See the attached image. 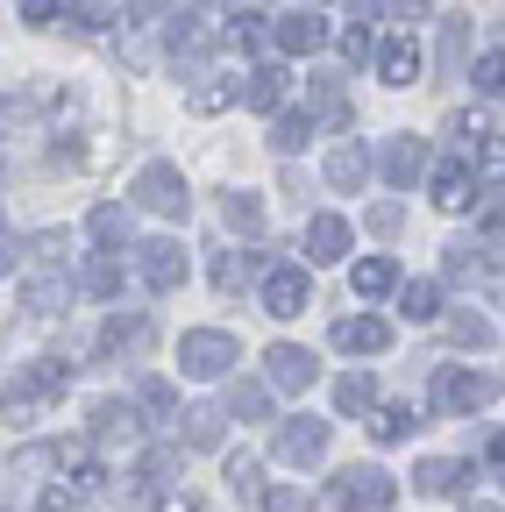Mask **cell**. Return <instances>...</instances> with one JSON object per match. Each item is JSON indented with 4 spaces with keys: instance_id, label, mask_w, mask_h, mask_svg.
<instances>
[{
    "instance_id": "cell-11",
    "label": "cell",
    "mask_w": 505,
    "mask_h": 512,
    "mask_svg": "<svg viewBox=\"0 0 505 512\" xmlns=\"http://www.w3.org/2000/svg\"><path fill=\"white\" fill-rule=\"evenodd\" d=\"M470 200H477V171H470V164H441V171H434V207H441V214H463Z\"/></svg>"
},
{
    "instance_id": "cell-45",
    "label": "cell",
    "mask_w": 505,
    "mask_h": 512,
    "mask_svg": "<svg viewBox=\"0 0 505 512\" xmlns=\"http://www.w3.org/2000/svg\"><path fill=\"white\" fill-rule=\"evenodd\" d=\"M449 128H456V136H463V143H491V121H484V114H456Z\"/></svg>"
},
{
    "instance_id": "cell-13",
    "label": "cell",
    "mask_w": 505,
    "mask_h": 512,
    "mask_svg": "<svg viewBox=\"0 0 505 512\" xmlns=\"http://www.w3.org/2000/svg\"><path fill=\"white\" fill-rule=\"evenodd\" d=\"M377 72H385V86H413L420 79V43L413 36H392L385 50H377Z\"/></svg>"
},
{
    "instance_id": "cell-3",
    "label": "cell",
    "mask_w": 505,
    "mask_h": 512,
    "mask_svg": "<svg viewBox=\"0 0 505 512\" xmlns=\"http://www.w3.org/2000/svg\"><path fill=\"white\" fill-rule=\"evenodd\" d=\"M178 363H185V377H221L228 363H235V335H221V328H193L178 342Z\"/></svg>"
},
{
    "instance_id": "cell-29",
    "label": "cell",
    "mask_w": 505,
    "mask_h": 512,
    "mask_svg": "<svg viewBox=\"0 0 505 512\" xmlns=\"http://www.w3.org/2000/svg\"><path fill=\"white\" fill-rule=\"evenodd\" d=\"M413 427H420V413H413V406H377V420H370V434H377V441H406Z\"/></svg>"
},
{
    "instance_id": "cell-49",
    "label": "cell",
    "mask_w": 505,
    "mask_h": 512,
    "mask_svg": "<svg viewBox=\"0 0 505 512\" xmlns=\"http://www.w3.org/2000/svg\"><path fill=\"white\" fill-rule=\"evenodd\" d=\"M36 512H79V498H72V491H43Z\"/></svg>"
},
{
    "instance_id": "cell-21",
    "label": "cell",
    "mask_w": 505,
    "mask_h": 512,
    "mask_svg": "<svg viewBox=\"0 0 505 512\" xmlns=\"http://www.w3.org/2000/svg\"><path fill=\"white\" fill-rule=\"evenodd\" d=\"M363 178H370V157H363L356 143H342V150L328 157V185H335V192H356Z\"/></svg>"
},
{
    "instance_id": "cell-42",
    "label": "cell",
    "mask_w": 505,
    "mask_h": 512,
    "mask_svg": "<svg viewBox=\"0 0 505 512\" xmlns=\"http://www.w3.org/2000/svg\"><path fill=\"white\" fill-rule=\"evenodd\" d=\"M477 178H505V136H491V143L477 150Z\"/></svg>"
},
{
    "instance_id": "cell-24",
    "label": "cell",
    "mask_w": 505,
    "mask_h": 512,
    "mask_svg": "<svg viewBox=\"0 0 505 512\" xmlns=\"http://www.w3.org/2000/svg\"><path fill=\"white\" fill-rule=\"evenodd\" d=\"M235 93H249V86H242V79H200L193 93H185V107H193V114H221Z\"/></svg>"
},
{
    "instance_id": "cell-18",
    "label": "cell",
    "mask_w": 505,
    "mask_h": 512,
    "mask_svg": "<svg viewBox=\"0 0 505 512\" xmlns=\"http://www.w3.org/2000/svg\"><path fill=\"white\" fill-rule=\"evenodd\" d=\"M306 100H313V114H321V121H342V114H349L342 72H313V79H306Z\"/></svg>"
},
{
    "instance_id": "cell-52",
    "label": "cell",
    "mask_w": 505,
    "mask_h": 512,
    "mask_svg": "<svg viewBox=\"0 0 505 512\" xmlns=\"http://www.w3.org/2000/svg\"><path fill=\"white\" fill-rule=\"evenodd\" d=\"M171 0H129V22H150V15H164Z\"/></svg>"
},
{
    "instance_id": "cell-54",
    "label": "cell",
    "mask_w": 505,
    "mask_h": 512,
    "mask_svg": "<svg viewBox=\"0 0 505 512\" xmlns=\"http://www.w3.org/2000/svg\"><path fill=\"white\" fill-rule=\"evenodd\" d=\"M470 512H498V505H470Z\"/></svg>"
},
{
    "instance_id": "cell-48",
    "label": "cell",
    "mask_w": 505,
    "mask_h": 512,
    "mask_svg": "<svg viewBox=\"0 0 505 512\" xmlns=\"http://www.w3.org/2000/svg\"><path fill=\"white\" fill-rule=\"evenodd\" d=\"M157 512H200V498H193V491H164Z\"/></svg>"
},
{
    "instance_id": "cell-25",
    "label": "cell",
    "mask_w": 505,
    "mask_h": 512,
    "mask_svg": "<svg viewBox=\"0 0 505 512\" xmlns=\"http://www.w3.org/2000/svg\"><path fill=\"white\" fill-rule=\"evenodd\" d=\"M313 121H321L313 107H299V114H278V128H271V143H278V150H306V143H313Z\"/></svg>"
},
{
    "instance_id": "cell-7",
    "label": "cell",
    "mask_w": 505,
    "mask_h": 512,
    "mask_svg": "<svg viewBox=\"0 0 505 512\" xmlns=\"http://www.w3.org/2000/svg\"><path fill=\"white\" fill-rule=\"evenodd\" d=\"M306 256H313V264H342V256H349V221L342 214H313L306 221Z\"/></svg>"
},
{
    "instance_id": "cell-17",
    "label": "cell",
    "mask_w": 505,
    "mask_h": 512,
    "mask_svg": "<svg viewBox=\"0 0 505 512\" xmlns=\"http://www.w3.org/2000/svg\"><path fill=\"white\" fill-rule=\"evenodd\" d=\"M150 342V320L143 313H114L107 328H100V356H121V349H143Z\"/></svg>"
},
{
    "instance_id": "cell-53",
    "label": "cell",
    "mask_w": 505,
    "mask_h": 512,
    "mask_svg": "<svg viewBox=\"0 0 505 512\" xmlns=\"http://www.w3.org/2000/svg\"><path fill=\"white\" fill-rule=\"evenodd\" d=\"M491 470H498V477H505V434H498V441H491Z\"/></svg>"
},
{
    "instance_id": "cell-32",
    "label": "cell",
    "mask_w": 505,
    "mask_h": 512,
    "mask_svg": "<svg viewBox=\"0 0 505 512\" xmlns=\"http://www.w3.org/2000/svg\"><path fill=\"white\" fill-rule=\"evenodd\" d=\"M93 299H114L121 292V264H114V256H93V264H86V278H79Z\"/></svg>"
},
{
    "instance_id": "cell-22",
    "label": "cell",
    "mask_w": 505,
    "mask_h": 512,
    "mask_svg": "<svg viewBox=\"0 0 505 512\" xmlns=\"http://www.w3.org/2000/svg\"><path fill=\"white\" fill-rule=\"evenodd\" d=\"M228 413H235V420H264V413H271V392H264L257 377H235V384H228Z\"/></svg>"
},
{
    "instance_id": "cell-38",
    "label": "cell",
    "mask_w": 505,
    "mask_h": 512,
    "mask_svg": "<svg viewBox=\"0 0 505 512\" xmlns=\"http://www.w3.org/2000/svg\"><path fill=\"white\" fill-rule=\"evenodd\" d=\"M477 93H491V100H505V50H491V57H477Z\"/></svg>"
},
{
    "instance_id": "cell-8",
    "label": "cell",
    "mask_w": 505,
    "mask_h": 512,
    "mask_svg": "<svg viewBox=\"0 0 505 512\" xmlns=\"http://www.w3.org/2000/svg\"><path fill=\"white\" fill-rule=\"evenodd\" d=\"M392 342V328L377 313H349V320H335V349H349V356H377Z\"/></svg>"
},
{
    "instance_id": "cell-36",
    "label": "cell",
    "mask_w": 505,
    "mask_h": 512,
    "mask_svg": "<svg viewBox=\"0 0 505 512\" xmlns=\"http://www.w3.org/2000/svg\"><path fill=\"white\" fill-rule=\"evenodd\" d=\"M228 491H235V498H271V491H264V470L249 463V456H235V463H228Z\"/></svg>"
},
{
    "instance_id": "cell-44",
    "label": "cell",
    "mask_w": 505,
    "mask_h": 512,
    "mask_svg": "<svg viewBox=\"0 0 505 512\" xmlns=\"http://www.w3.org/2000/svg\"><path fill=\"white\" fill-rule=\"evenodd\" d=\"M342 57H349V64H363V57H370V29H363V22H349V29H342Z\"/></svg>"
},
{
    "instance_id": "cell-37",
    "label": "cell",
    "mask_w": 505,
    "mask_h": 512,
    "mask_svg": "<svg viewBox=\"0 0 505 512\" xmlns=\"http://www.w3.org/2000/svg\"><path fill=\"white\" fill-rule=\"evenodd\" d=\"M449 335H456L463 349H491V320H484V313H456V320H449Z\"/></svg>"
},
{
    "instance_id": "cell-43",
    "label": "cell",
    "mask_w": 505,
    "mask_h": 512,
    "mask_svg": "<svg viewBox=\"0 0 505 512\" xmlns=\"http://www.w3.org/2000/svg\"><path fill=\"white\" fill-rule=\"evenodd\" d=\"M65 22H72V29H100V22H107V8H100V0H72Z\"/></svg>"
},
{
    "instance_id": "cell-30",
    "label": "cell",
    "mask_w": 505,
    "mask_h": 512,
    "mask_svg": "<svg viewBox=\"0 0 505 512\" xmlns=\"http://www.w3.org/2000/svg\"><path fill=\"white\" fill-rule=\"evenodd\" d=\"M185 441H193V448H221V413L193 406V413H185Z\"/></svg>"
},
{
    "instance_id": "cell-23",
    "label": "cell",
    "mask_w": 505,
    "mask_h": 512,
    "mask_svg": "<svg viewBox=\"0 0 505 512\" xmlns=\"http://www.w3.org/2000/svg\"><path fill=\"white\" fill-rule=\"evenodd\" d=\"M65 363H57V356H43V363H29V377H22V399H57V392H65Z\"/></svg>"
},
{
    "instance_id": "cell-34",
    "label": "cell",
    "mask_w": 505,
    "mask_h": 512,
    "mask_svg": "<svg viewBox=\"0 0 505 512\" xmlns=\"http://www.w3.org/2000/svg\"><path fill=\"white\" fill-rule=\"evenodd\" d=\"M207 36H214L207 15H178V22H171V50H178V57H185V50H207Z\"/></svg>"
},
{
    "instance_id": "cell-31",
    "label": "cell",
    "mask_w": 505,
    "mask_h": 512,
    "mask_svg": "<svg viewBox=\"0 0 505 512\" xmlns=\"http://www.w3.org/2000/svg\"><path fill=\"white\" fill-rule=\"evenodd\" d=\"M221 214H228V228H242V235H257V228H264L257 192H228V207H221Z\"/></svg>"
},
{
    "instance_id": "cell-51",
    "label": "cell",
    "mask_w": 505,
    "mask_h": 512,
    "mask_svg": "<svg viewBox=\"0 0 505 512\" xmlns=\"http://www.w3.org/2000/svg\"><path fill=\"white\" fill-rule=\"evenodd\" d=\"M264 512H306V498H299V491H271Z\"/></svg>"
},
{
    "instance_id": "cell-27",
    "label": "cell",
    "mask_w": 505,
    "mask_h": 512,
    "mask_svg": "<svg viewBox=\"0 0 505 512\" xmlns=\"http://www.w3.org/2000/svg\"><path fill=\"white\" fill-rule=\"evenodd\" d=\"M463 57H470V15H449V22H441V64L463 72Z\"/></svg>"
},
{
    "instance_id": "cell-10",
    "label": "cell",
    "mask_w": 505,
    "mask_h": 512,
    "mask_svg": "<svg viewBox=\"0 0 505 512\" xmlns=\"http://www.w3.org/2000/svg\"><path fill=\"white\" fill-rule=\"evenodd\" d=\"M321 43H328V22L313 15V8H292V15H278V50L306 57V50H321Z\"/></svg>"
},
{
    "instance_id": "cell-26",
    "label": "cell",
    "mask_w": 505,
    "mask_h": 512,
    "mask_svg": "<svg viewBox=\"0 0 505 512\" xmlns=\"http://www.w3.org/2000/svg\"><path fill=\"white\" fill-rule=\"evenodd\" d=\"M249 278H257V256H249V249H228L221 264H214V285H221V292H242Z\"/></svg>"
},
{
    "instance_id": "cell-28",
    "label": "cell",
    "mask_w": 505,
    "mask_h": 512,
    "mask_svg": "<svg viewBox=\"0 0 505 512\" xmlns=\"http://www.w3.org/2000/svg\"><path fill=\"white\" fill-rule=\"evenodd\" d=\"M335 406H342V413H370V406H377V384H370L363 370H349V377L335 384Z\"/></svg>"
},
{
    "instance_id": "cell-1",
    "label": "cell",
    "mask_w": 505,
    "mask_h": 512,
    "mask_svg": "<svg viewBox=\"0 0 505 512\" xmlns=\"http://www.w3.org/2000/svg\"><path fill=\"white\" fill-rule=\"evenodd\" d=\"M392 498H399V484L377 470V463H363V470H342V477H335V505H342V512H385Z\"/></svg>"
},
{
    "instance_id": "cell-35",
    "label": "cell",
    "mask_w": 505,
    "mask_h": 512,
    "mask_svg": "<svg viewBox=\"0 0 505 512\" xmlns=\"http://www.w3.org/2000/svg\"><path fill=\"white\" fill-rule=\"evenodd\" d=\"M136 406H143V413H157V420H171V413H178V399H171V384H164V377H143V384H136Z\"/></svg>"
},
{
    "instance_id": "cell-2",
    "label": "cell",
    "mask_w": 505,
    "mask_h": 512,
    "mask_svg": "<svg viewBox=\"0 0 505 512\" xmlns=\"http://www.w3.org/2000/svg\"><path fill=\"white\" fill-rule=\"evenodd\" d=\"M136 207H150V214L178 221L185 207H193V192H185V178H178L171 164H143V178H136Z\"/></svg>"
},
{
    "instance_id": "cell-4",
    "label": "cell",
    "mask_w": 505,
    "mask_h": 512,
    "mask_svg": "<svg viewBox=\"0 0 505 512\" xmlns=\"http://www.w3.org/2000/svg\"><path fill=\"white\" fill-rule=\"evenodd\" d=\"M136 271H143L150 292H178V285H185V249H178L171 235H157V242L136 249Z\"/></svg>"
},
{
    "instance_id": "cell-16",
    "label": "cell",
    "mask_w": 505,
    "mask_h": 512,
    "mask_svg": "<svg viewBox=\"0 0 505 512\" xmlns=\"http://www.w3.org/2000/svg\"><path fill=\"white\" fill-rule=\"evenodd\" d=\"M93 441H100V448H121V441H136V413L121 406V399L93 406Z\"/></svg>"
},
{
    "instance_id": "cell-5",
    "label": "cell",
    "mask_w": 505,
    "mask_h": 512,
    "mask_svg": "<svg viewBox=\"0 0 505 512\" xmlns=\"http://www.w3.org/2000/svg\"><path fill=\"white\" fill-rule=\"evenodd\" d=\"M306 306H313L306 271H271V278H264V313H271V320H299Z\"/></svg>"
},
{
    "instance_id": "cell-33",
    "label": "cell",
    "mask_w": 505,
    "mask_h": 512,
    "mask_svg": "<svg viewBox=\"0 0 505 512\" xmlns=\"http://www.w3.org/2000/svg\"><path fill=\"white\" fill-rule=\"evenodd\" d=\"M399 313H406V320H434V313H441V292L420 278V285H406V292H399Z\"/></svg>"
},
{
    "instance_id": "cell-19",
    "label": "cell",
    "mask_w": 505,
    "mask_h": 512,
    "mask_svg": "<svg viewBox=\"0 0 505 512\" xmlns=\"http://www.w3.org/2000/svg\"><path fill=\"white\" fill-rule=\"evenodd\" d=\"M463 477H470V470H463V463H449V456H434V463H420V470H413V484H420L427 498H449V491H463Z\"/></svg>"
},
{
    "instance_id": "cell-15",
    "label": "cell",
    "mask_w": 505,
    "mask_h": 512,
    "mask_svg": "<svg viewBox=\"0 0 505 512\" xmlns=\"http://www.w3.org/2000/svg\"><path fill=\"white\" fill-rule=\"evenodd\" d=\"M349 292H356V299H385V292H399V264H392V256H363L356 278H349Z\"/></svg>"
},
{
    "instance_id": "cell-20",
    "label": "cell",
    "mask_w": 505,
    "mask_h": 512,
    "mask_svg": "<svg viewBox=\"0 0 505 512\" xmlns=\"http://www.w3.org/2000/svg\"><path fill=\"white\" fill-rule=\"evenodd\" d=\"M249 107H257V114H278L285 107V72H278V64H264V72H249V93H242Z\"/></svg>"
},
{
    "instance_id": "cell-9",
    "label": "cell",
    "mask_w": 505,
    "mask_h": 512,
    "mask_svg": "<svg viewBox=\"0 0 505 512\" xmlns=\"http://www.w3.org/2000/svg\"><path fill=\"white\" fill-rule=\"evenodd\" d=\"M441 406H449V413H484L491 406V377H477V370H449V377H441Z\"/></svg>"
},
{
    "instance_id": "cell-39",
    "label": "cell",
    "mask_w": 505,
    "mask_h": 512,
    "mask_svg": "<svg viewBox=\"0 0 505 512\" xmlns=\"http://www.w3.org/2000/svg\"><path fill=\"white\" fill-rule=\"evenodd\" d=\"M65 299H72V285H65V278H43V285H29V313H57Z\"/></svg>"
},
{
    "instance_id": "cell-46",
    "label": "cell",
    "mask_w": 505,
    "mask_h": 512,
    "mask_svg": "<svg viewBox=\"0 0 505 512\" xmlns=\"http://www.w3.org/2000/svg\"><path fill=\"white\" fill-rule=\"evenodd\" d=\"M399 221H406V214H399V200H385V207H370V228H377V235H399Z\"/></svg>"
},
{
    "instance_id": "cell-12",
    "label": "cell",
    "mask_w": 505,
    "mask_h": 512,
    "mask_svg": "<svg viewBox=\"0 0 505 512\" xmlns=\"http://www.w3.org/2000/svg\"><path fill=\"white\" fill-rule=\"evenodd\" d=\"M264 363H271V384H278V392H306V384L321 377V370H313V356H306V349H292V342H278Z\"/></svg>"
},
{
    "instance_id": "cell-40",
    "label": "cell",
    "mask_w": 505,
    "mask_h": 512,
    "mask_svg": "<svg viewBox=\"0 0 505 512\" xmlns=\"http://www.w3.org/2000/svg\"><path fill=\"white\" fill-rule=\"evenodd\" d=\"M129 235V207H100L93 214V242H121Z\"/></svg>"
},
{
    "instance_id": "cell-47",
    "label": "cell",
    "mask_w": 505,
    "mask_h": 512,
    "mask_svg": "<svg viewBox=\"0 0 505 512\" xmlns=\"http://www.w3.org/2000/svg\"><path fill=\"white\" fill-rule=\"evenodd\" d=\"M22 22H36V29H50V22H57V0H22Z\"/></svg>"
},
{
    "instance_id": "cell-6",
    "label": "cell",
    "mask_w": 505,
    "mask_h": 512,
    "mask_svg": "<svg viewBox=\"0 0 505 512\" xmlns=\"http://www.w3.org/2000/svg\"><path fill=\"white\" fill-rule=\"evenodd\" d=\"M278 456L285 463H321L328 456V420H285L278 427Z\"/></svg>"
},
{
    "instance_id": "cell-50",
    "label": "cell",
    "mask_w": 505,
    "mask_h": 512,
    "mask_svg": "<svg viewBox=\"0 0 505 512\" xmlns=\"http://www.w3.org/2000/svg\"><path fill=\"white\" fill-rule=\"evenodd\" d=\"M484 256H491V264H505V221L484 228Z\"/></svg>"
},
{
    "instance_id": "cell-41",
    "label": "cell",
    "mask_w": 505,
    "mask_h": 512,
    "mask_svg": "<svg viewBox=\"0 0 505 512\" xmlns=\"http://www.w3.org/2000/svg\"><path fill=\"white\" fill-rule=\"evenodd\" d=\"M171 470H178V456H171V448H157V456H143V470H136V484H143V491H157V484H164Z\"/></svg>"
},
{
    "instance_id": "cell-14",
    "label": "cell",
    "mask_w": 505,
    "mask_h": 512,
    "mask_svg": "<svg viewBox=\"0 0 505 512\" xmlns=\"http://www.w3.org/2000/svg\"><path fill=\"white\" fill-rule=\"evenodd\" d=\"M420 171H427V143H420V136H392V143H385V178H392V185H413Z\"/></svg>"
}]
</instances>
